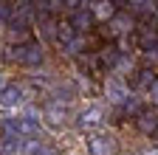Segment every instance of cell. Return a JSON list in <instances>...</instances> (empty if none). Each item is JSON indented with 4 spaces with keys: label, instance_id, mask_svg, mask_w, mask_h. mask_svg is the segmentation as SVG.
<instances>
[{
    "label": "cell",
    "instance_id": "cell-1",
    "mask_svg": "<svg viewBox=\"0 0 158 155\" xmlns=\"http://www.w3.org/2000/svg\"><path fill=\"white\" fill-rule=\"evenodd\" d=\"M0 127H3V138L37 141L40 135H43V124H40V119H31V116H14V119H6Z\"/></svg>",
    "mask_w": 158,
    "mask_h": 155
},
{
    "label": "cell",
    "instance_id": "cell-2",
    "mask_svg": "<svg viewBox=\"0 0 158 155\" xmlns=\"http://www.w3.org/2000/svg\"><path fill=\"white\" fill-rule=\"evenodd\" d=\"M9 59L11 62H20V65H43V59H45V51H43V45L40 43H23V45H14V48H9Z\"/></svg>",
    "mask_w": 158,
    "mask_h": 155
},
{
    "label": "cell",
    "instance_id": "cell-3",
    "mask_svg": "<svg viewBox=\"0 0 158 155\" xmlns=\"http://www.w3.org/2000/svg\"><path fill=\"white\" fill-rule=\"evenodd\" d=\"M105 96H107L110 104H124L130 99V88H127V82L122 79V76H110V79L105 82Z\"/></svg>",
    "mask_w": 158,
    "mask_h": 155
},
{
    "label": "cell",
    "instance_id": "cell-4",
    "mask_svg": "<svg viewBox=\"0 0 158 155\" xmlns=\"http://www.w3.org/2000/svg\"><path fill=\"white\" fill-rule=\"evenodd\" d=\"M88 149H90V155H118V147L110 135H90Z\"/></svg>",
    "mask_w": 158,
    "mask_h": 155
},
{
    "label": "cell",
    "instance_id": "cell-5",
    "mask_svg": "<svg viewBox=\"0 0 158 155\" xmlns=\"http://www.w3.org/2000/svg\"><path fill=\"white\" fill-rule=\"evenodd\" d=\"M43 116L48 119V124L51 127H62L65 121H68V110H65V104H62V99H51L48 104H45V110H43Z\"/></svg>",
    "mask_w": 158,
    "mask_h": 155
},
{
    "label": "cell",
    "instance_id": "cell-6",
    "mask_svg": "<svg viewBox=\"0 0 158 155\" xmlns=\"http://www.w3.org/2000/svg\"><path fill=\"white\" fill-rule=\"evenodd\" d=\"M23 102H26V90L20 85H9L3 93H0V107L3 110H17Z\"/></svg>",
    "mask_w": 158,
    "mask_h": 155
},
{
    "label": "cell",
    "instance_id": "cell-7",
    "mask_svg": "<svg viewBox=\"0 0 158 155\" xmlns=\"http://www.w3.org/2000/svg\"><path fill=\"white\" fill-rule=\"evenodd\" d=\"M68 26H71V31L73 34H88L90 28H93V17H90V11L88 9H79V11H71V17H68Z\"/></svg>",
    "mask_w": 158,
    "mask_h": 155
},
{
    "label": "cell",
    "instance_id": "cell-8",
    "mask_svg": "<svg viewBox=\"0 0 158 155\" xmlns=\"http://www.w3.org/2000/svg\"><path fill=\"white\" fill-rule=\"evenodd\" d=\"M90 17H93V23H107L110 17L116 14V3L113 0H93V3L88 6Z\"/></svg>",
    "mask_w": 158,
    "mask_h": 155
},
{
    "label": "cell",
    "instance_id": "cell-9",
    "mask_svg": "<svg viewBox=\"0 0 158 155\" xmlns=\"http://www.w3.org/2000/svg\"><path fill=\"white\" fill-rule=\"evenodd\" d=\"M102 124H105V107H99V104L82 110V116H79V127L82 130H96Z\"/></svg>",
    "mask_w": 158,
    "mask_h": 155
},
{
    "label": "cell",
    "instance_id": "cell-10",
    "mask_svg": "<svg viewBox=\"0 0 158 155\" xmlns=\"http://www.w3.org/2000/svg\"><path fill=\"white\" fill-rule=\"evenodd\" d=\"M107 28H110L116 37H127V34L133 31V17L124 14V11H116L110 20H107Z\"/></svg>",
    "mask_w": 158,
    "mask_h": 155
},
{
    "label": "cell",
    "instance_id": "cell-11",
    "mask_svg": "<svg viewBox=\"0 0 158 155\" xmlns=\"http://www.w3.org/2000/svg\"><path fill=\"white\" fill-rule=\"evenodd\" d=\"M138 45H141V51H144L147 56H152V59H155V48H158L155 28H141V31H138Z\"/></svg>",
    "mask_w": 158,
    "mask_h": 155
},
{
    "label": "cell",
    "instance_id": "cell-12",
    "mask_svg": "<svg viewBox=\"0 0 158 155\" xmlns=\"http://www.w3.org/2000/svg\"><path fill=\"white\" fill-rule=\"evenodd\" d=\"M62 48H65V54L79 56V54H85V51H88V37H82V34H73V37H71V40H68Z\"/></svg>",
    "mask_w": 158,
    "mask_h": 155
},
{
    "label": "cell",
    "instance_id": "cell-13",
    "mask_svg": "<svg viewBox=\"0 0 158 155\" xmlns=\"http://www.w3.org/2000/svg\"><path fill=\"white\" fill-rule=\"evenodd\" d=\"M23 155H62L51 144H40V141H26V152Z\"/></svg>",
    "mask_w": 158,
    "mask_h": 155
},
{
    "label": "cell",
    "instance_id": "cell-14",
    "mask_svg": "<svg viewBox=\"0 0 158 155\" xmlns=\"http://www.w3.org/2000/svg\"><path fill=\"white\" fill-rule=\"evenodd\" d=\"M135 121H138V127H141V133L144 135H155V110L150 113V110H141L135 116Z\"/></svg>",
    "mask_w": 158,
    "mask_h": 155
},
{
    "label": "cell",
    "instance_id": "cell-15",
    "mask_svg": "<svg viewBox=\"0 0 158 155\" xmlns=\"http://www.w3.org/2000/svg\"><path fill=\"white\" fill-rule=\"evenodd\" d=\"M127 6L138 9V11H155V0H127Z\"/></svg>",
    "mask_w": 158,
    "mask_h": 155
},
{
    "label": "cell",
    "instance_id": "cell-16",
    "mask_svg": "<svg viewBox=\"0 0 158 155\" xmlns=\"http://www.w3.org/2000/svg\"><path fill=\"white\" fill-rule=\"evenodd\" d=\"M93 0H62V9H71V11H79V9H88Z\"/></svg>",
    "mask_w": 158,
    "mask_h": 155
},
{
    "label": "cell",
    "instance_id": "cell-17",
    "mask_svg": "<svg viewBox=\"0 0 158 155\" xmlns=\"http://www.w3.org/2000/svg\"><path fill=\"white\" fill-rule=\"evenodd\" d=\"M9 88V79H6V73H0V93H3Z\"/></svg>",
    "mask_w": 158,
    "mask_h": 155
},
{
    "label": "cell",
    "instance_id": "cell-18",
    "mask_svg": "<svg viewBox=\"0 0 158 155\" xmlns=\"http://www.w3.org/2000/svg\"><path fill=\"white\" fill-rule=\"evenodd\" d=\"M141 155H155V147H152V149H144Z\"/></svg>",
    "mask_w": 158,
    "mask_h": 155
}]
</instances>
